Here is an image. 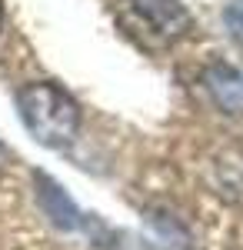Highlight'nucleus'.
<instances>
[{
	"instance_id": "f257e3e1",
	"label": "nucleus",
	"mask_w": 243,
	"mask_h": 250,
	"mask_svg": "<svg viewBox=\"0 0 243 250\" xmlns=\"http://www.w3.org/2000/svg\"><path fill=\"white\" fill-rule=\"evenodd\" d=\"M17 110L23 127L43 147H67L80 130V107L57 83H27L17 90Z\"/></svg>"
},
{
	"instance_id": "f03ea898",
	"label": "nucleus",
	"mask_w": 243,
	"mask_h": 250,
	"mask_svg": "<svg viewBox=\"0 0 243 250\" xmlns=\"http://www.w3.org/2000/svg\"><path fill=\"white\" fill-rule=\"evenodd\" d=\"M133 10L163 37H180L190 30V14L180 0H130Z\"/></svg>"
},
{
	"instance_id": "7ed1b4c3",
	"label": "nucleus",
	"mask_w": 243,
	"mask_h": 250,
	"mask_svg": "<svg viewBox=\"0 0 243 250\" xmlns=\"http://www.w3.org/2000/svg\"><path fill=\"white\" fill-rule=\"evenodd\" d=\"M34 180H37V200L40 207L47 210V217L54 220L57 227H63V230H74L80 227V210H77V204L67 197V190L50 180L47 173H34Z\"/></svg>"
},
{
	"instance_id": "423d86ee",
	"label": "nucleus",
	"mask_w": 243,
	"mask_h": 250,
	"mask_svg": "<svg viewBox=\"0 0 243 250\" xmlns=\"http://www.w3.org/2000/svg\"><path fill=\"white\" fill-rule=\"evenodd\" d=\"M0 23H3V0H0Z\"/></svg>"
},
{
	"instance_id": "20e7f679",
	"label": "nucleus",
	"mask_w": 243,
	"mask_h": 250,
	"mask_svg": "<svg viewBox=\"0 0 243 250\" xmlns=\"http://www.w3.org/2000/svg\"><path fill=\"white\" fill-rule=\"evenodd\" d=\"M206 87H210V94L213 100L230 110V114H240L243 110V77L237 70H230V67H213L210 74H206Z\"/></svg>"
},
{
	"instance_id": "39448f33",
	"label": "nucleus",
	"mask_w": 243,
	"mask_h": 250,
	"mask_svg": "<svg viewBox=\"0 0 243 250\" xmlns=\"http://www.w3.org/2000/svg\"><path fill=\"white\" fill-rule=\"evenodd\" d=\"M226 23H230L233 34H243V0H237V3L226 10Z\"/></svg>"
},
{
	"instance_id": "0eeeda50",
	"label": "nucleus",
	"mask_w": 243,
	"mask_h": 250,
	"mask_svg": "<svg viewBox=\"0 0 243 250\" xmlns=\"http://www.w3.org/2000/svg\"><path fill=\"white\" fill-rule=\"evenodd\" d=\"M0 160H3V147H0Z\"/></svg>"
}]
</instances>
